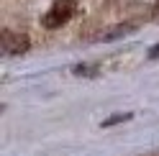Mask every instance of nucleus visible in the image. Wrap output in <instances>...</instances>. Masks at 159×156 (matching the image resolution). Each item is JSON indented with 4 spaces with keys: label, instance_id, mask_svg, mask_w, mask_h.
Segmentation results:
<instances>
[{
    "label": "nucleus",
    "instance_id": "obj_1",
    "mask_svg": "<svg viewBox=\"0 0 159 156\" xmlns=\"http://www.w3.org/2000/svg\"><path fill=\"white\" fill-rule=\"evenodd\" d=\"M75 11H77L75 0H57V3L41 15V26L44 28H59V26H64L69 18L75 15Z\"/></svg>",
    "mask_w": 159,
    "mask_h": 156
},
{
    "label": "nucleus",
    "instance_id": "obj_2",
    "mask_svg": "<svg viewBox=\"0 0 159 156\" xmlns=\"http://www.w3.org/2000/svg\"><path fill=\"white\" fill-rule=\"evenodd\" d=\"M0 46H3V54L5 56H21L28 51V41L26 33H18V31H11V28H3V33H0Z\"/></svg>",
    "mask_w": 159,
    "mask_h": 156
},
{
    "label": "nucleus",
    "instance_id": "obj_3",
    "mask_svg": "<svg viewBox=\"0 0 159 156\" xmlns=\"http://www.w3.org/2000/svg\"><path fill=\"white\" fill-rule=\"evenodd\" d=\"M134 23H121V26H116V28H111V31H105V33H100L98 38H103V41H113V38H118V36H126V33H131L134 31Z\"/></svg>",
    "mask_w": 159,
    "mask_h": 156
},
{
    "label": "nucleus",
    "instance_id": "obj_4",
    "mask_svg": "<svg viewBox=\"0 0 159 156\" xmlns=\"http://www.w3.org/2000/svg\"><path fill=\"white\" fill-rule=\"evenodd\" d=\"M98 72H100L98 64H77V67H72V74H77V77H98Z\"/></svg>",
    "mask_w": 159,
    "mask_h": 156
},
{
    "label": "nucleus",
    "instance_id": "obj_5",
    "mask_svg": "<svg viewBox=\"0 0 159 156\" xmlns=\"http://www.w3.org/2000/svg\"><path fill=\"white\" fill-rule=\"evenodd\" d=\"M123 120H131V113H118V115H113V118L103 120V128H108V125H116V123H123Z\"/></svg>",
    "mask_w": 159,
    "mask_h": 156
},
{
    "label": "nucleus",
    "instance_id": "obj_6",
    "mask_svg": "<svg viewBox=\"0 0 159 156\" xmlns=\"http://www.w3.org/2000/svg\"><path fill=\"white\" fill-rule=\"evenodd\" d=\"M152 21H154V23H159V0H157V5L152 8Z\"/></svg>",
    "mask_w": 159,
    "mask_h": 156
},
{
    "label": "nucleus",
    "instance_id": "obj_7",
    "mask_svg": "<svg viewBox=\"0 0 159 156\" xmlns=\"http://www.w3.org/2000/svg\"><path fill=\"white\" fill-rule=\"evenodd\" d=\"M149 59H159V44L149 49Z\"/></svg>",
    "mask_w": 159,
    "mask_h": 156
}]
</instances>
